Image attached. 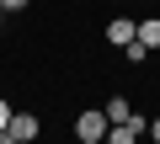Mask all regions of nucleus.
Here are the masks:
<instances>
[{
    "label": "nucleus",
    "instance_id": "nucleus-1",
    "mask_svg": "<svg viewBox=\"0 0 160 144\" xmlns=\"http://www.w3.org/2000/svg\"><path fill=\"white\" fill-rule=\"evenodd\" d=\"M107 128H112V123H107L102 107H86V112L75 117V139H107Z\"/></svg>",
    "mask_w": 160,
    "mask_h": 144
},
{
    "label": "nucleus",
    "instance_id": "nucleus-2",
    "mask_svg": "<svg viewBox=\"0 0 160 144\" xmlns=\"http://www.w3.org/2000/svg\"><path fill=\"white\" fill-rule=\"evenodd\" d=\"M133 37H139V22H128V16H112V22H107V43H112V48H128Z\"/></svg>",
    "mask_w": 160,
    "mask_h": 144
},
{
    "label": "nucleus",
    "instance_id": "nucleus-3",
    "mask_svg": "<svg viewBox=\"0 0 160 144\" xmlns=\"http://www.w3.org/2000/svg\"><path fill=\"white\" fill-rule=\"evenodd\" d=\"M6 133H11V139H22V144H32V139H38V133H43V123H38V117H32V112H16V117H11V128H6Z\"/></svg>",
    "mask_w": 160,
    "mask_h": 144
},
{
    "label": "nucleus",
    "instance_id": "nucleus-4",
    "mask_svg": "<svg viewBox=\"0 0 160 144\" xmlns=\"http://www.w3.org/2000/svg\"><path fill=\"white\" fill-rule=\"evenodd\" d=\"M139 139H144V128H133V123H112L102 144H139Z\"/></svg>",
    "mask_w": 160,
    "mask_h": 144
},
{
    "label": "nucleus",
    "instance_id": "nucleus-5",
    "mask_svg": "<svg viewBox=\"0 0 160 144\" xmlns=\"http://www.w3.org/2000/svg\"><path fill=\"white\" fill-rule=\"evenodd\" d=\"M102 112H107V123H128V117H133V102H128V96H112Z\"/></svg>",
    "mask_w": 160,
    "mask_h": 144
},
{
    "label": "nucleus",
    "instance_id": "nucleus-6",
    "mask_svg": "<svg viewBox=\"0 0 160 144\" xmlns=\"http://www.w3.org/2000/svg\"><path fill=\"white\" fill-rule=\"evenodd\" d=\"M139 43H144L149 53L160 48V16H144V22H139Z\"/></svg>",
    "mask_w": 160,
    "mask_h": 144
},
{
    "label": "nucleus",
    "instance_id": "nucleus-7",
    "mask_svg": "<svg viewBox=\"0 0 160 144\" xmlns=\"http://www.w3.org/2000/svg\"><path fill=\"white\" fill-rule=\"evenodd\" d=\"M123 59H128V64H144V59H149V48H144V43H139V37H133V43H128V48H123Z\"/></svg>",
    "mask_w": 160,
    "mask_h": 144
},
{
    "label": "nucleus",
    "instance_id": "nucleus-8",
    "mask_svg": "<svg viewBox=\"0 0 160 144\" xmlns=\"http://www.w3.org/2000/svg\"><path fill=\"white\" fill-rule=\"evenodd\" d=\"M11 117H16V107H11V102H0V133L11 128Z\"/></svg>",
    "mask_w": 160,
    "mask_h": 144
},
{
    "label": "nucleus",
    "instance_id": "nucleus-9",
    "mask_svg": "<svg viewBox=\"0 0 160 144\" xmlns=\"http://www.w3.org/2000/svg\"><path fill=\"white\" fill-rule=\"evenodd\" d=\"M0 11H6V16L11 11H27V0H0Z\"/></svg>",
    "mask_w": 160,
    "mask_h": 144
},
{
    "label": "nucleus",
    "instance_id": "nucleus-10",
    "mask_svg": "<svg viewBox=\"0 0 160 144\" xmlns=\"http://www.w3.org/2000/svg\"><path fill=\"white\" fill-rule=\"evenodd\" d=\"M144 139H155V144H160V117H149V133H144Z\"/></svg>",
    "mask_w": 160,
    "mask_h": 144
},
{
    "label": "nucleus",
    "instance_id": "nucleus-11",
    "mask_svg": "<svg viewBox=\"0 0 160 144\" xmlns=\"http://www.w3.org/2000/svg\"><path fill=\"white\" fill-rule=\"evenodd\" d=\"M0 144H22V139H11V133H0Z\"/></svg>",
    "mask_w": 160,
    "mask_h": 144
},
{
    "label": "nucleus",
    "instance_id": "nucleus-12",
    "mask_svg": "<svg viewBox=\"0 0 160 144\" xmlns=\"http://www.w3.org/2000/svg\"><path fill=\"white\" fill-rule=\"evenodd\" d=\"M80 144H102V139H80Z\"/></svg>",
    "mask_w": 160,
    "mask_h": 144
},
{
    "label": "nucleus",
    "instance_id": "nucleus-13",
    "mask_svg": "<svg viewBox=\"0 0 160 144\" xmlns=\"http://www.w3.org/2000/svg\"><path fill=\"white\" fill-rule=\"evenodd\" d=\"M139 6H144V0H139Z\"/></svg>",
    "mask_w": 160,
    "mask_h": 144
}]
</instances>
